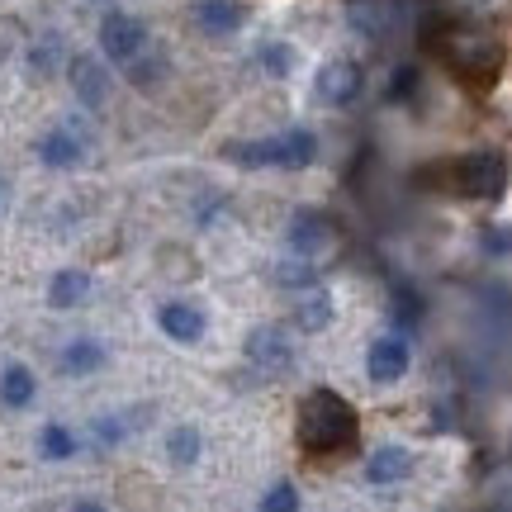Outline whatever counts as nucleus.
Segmentation results:
<instances>
[{
	"label": "nucleus",
	"mask_w": 512,
	"mask_h": 512,
	"mask_svg": "<svg viewBox=\"0 0 512 512\" xmlns=\"http://www.w3.org/2000/svg\"><path fill=\"white\" fill-rule=\"evenodd\" d=\"M332 318H337V304H332V294L328 290H299V304H294V323L304 332H323L332 328Z\"/></svg>",
	"instance_id": "14"
},
{
	"label": "nucleus",
	"mask_w": 512,
	"mask_h": 512,
	"mask_svg": "<svg viewBox=\"0 0 512 512\" xmlns=\"http://www.w3.org/2000/svg\"><path fill=\"white\" fill-rule=\"evenodd\" d=\"M128 76H133L138 86H157V81L166 76V62L162 57H152V53H143V57H133V62H128Z\"/></svg>",
	"instance_id": "23"
},
{
	"label": "nucleus",
	"mask_w": 512,
	"mask_h": 512,
	"mask_svg": "<svg viewBox=\"0 0 512 512\" xmlns=\"http://www.w3.org/2000/svg\"><path fill=\"white\" fill-rule=\"evenodd\" d=\"M408 470H413V456H408L403 446H380V451H370V460H366L370 484H399V479H408Z\"/></svg>",
	"instance_id": "15"
},
{
	"label": "nucleus",
	"mask_w": 512,
	"mask_h": 512,
	"mask_svg": "<svg viewBox=\"0 0 512 512\" xmlns=\"http://www.w3.org/2000/svg\"><path fill=\"white\" fill-rule=\"evenodd\" d=\"M408 361H413V351H408L403 337H380L366 356V370H370V380L375 384H394V380L408 375Z\"/></svg>",
	"instance_id": "11"
},
{
	"label": "nucleus",
	"mask_w": 512,
	"mask_h": 512,
	"mask_svg": "<svg viewBox=\"0 0 512 512\" xmlns=\"http://www.w3.org/2000/svg\"><path fill=\"white\" fill-rule=\"evenodd\" d=\"M361 86H366V76H361V67L351 57H332V62H323V72H318V100L332 105V110L351 105L361 95Z\"/></svg>",
	"instance_id": "7"
},
{
	"label": "nucleus",
	"mask_w": 512,
	"mask_h": 512,
	"mask_svg": "<svg viewBox=\"0 0 512 512\" xmlns=\"http://www.w3.org/2000/svg\"><path fill=\"white\" fill-rule=\"evenodd\" d=\"M261 67H266V76H290L294 72V48L290 43H261Z\"/></svg>",
	"instance_id": "22"
},
{
	"label": "nucleus",
	"mask_w": 512,
	"mask_h": 512,
	"mask_svg": "<svg viewBox=\"0 0 512 512\" xmlns=\"http://www.w3.org/2000/svg\"><path fill=\"white\" fill-rule=\"evenodd\" d=\"M413 91H418V67H399L389 81V100H408Z\"/></svg>",
	"instance_id": "25"
},
{
	"label": "nucleus",
	"mask_w": 512,
	"mask_h": 512,
	"mask_svg": "<svg viewBox=\"0 0 512 512\" xmlns=\"http://www.w3.org/2000/svg\"><path fill=\"white\" fill-rule=\"evenodd\" d=\"M86 294H91V275L86 271H57L53 285H48V304L53 309H76V304H86Z\"/></svg>",
	"instance_id": "17"
},
{
	"label": "nucleus",
	"mask_w": 512,
	"mask_h": 512,
	"mask_svg": "<svg viewBox=\"0 0 512 512\" xmlns=\"http://www.w3.org/2000/svg\"><path fill=\"white\" fill-rule=\"evenodd\" d=\"M223 157L238 166H280V171H304L318 157V138L309 128H290L275 138H256V143H228Z\"/></svg>",
	"instance_id": "3"
},
{
	"label": "nucleus",
	"mask_w": 512,
	"mask_h": 512,
	"mask_svg": "<svg viewBox=\"0 0 512 512\" xmlns=\"http://www.w3.org/2000/svg\"><path fill=\"white\" fill-rule=\"evenodd\" d=\"M299 441L313 456H332V451H347L356 441V413L342 394L332 389H313L304 408H299Z\"/></svg>",
	"instance_id": "2"
},
{
	"label": "nucleus",
	"mask_w": 512,
	"mask_h": 512,
	"mask_svg": "<svg viewBox=\"0 0 512 512\" xmlns=\"http://www.w3.org/2000/svg\"><path fill=\"white\" fill-rule=\"evenodd\" d=\"M413 185H432L460 200H498L508 185V162L498 152H465L451 162H432L413 171Z\"/></svg>",
	"instance_id": "1"
},
{
	"label": "nucleus",
	"mask_w": 512,
	"mask_h": 512,
	"mask_svg": "<svg viewBox=\"0 0 512 512\" xmlns=\"http://www.w3.org/2000/svg\"><path fill=\"white\" fill-rule=\"evenodd\" d=\"M261 512H299V489L294 484H275L271 494L261 498Z\"/></svg>",
	"instance_id": "24"
},
{
	"label": "nucleus",
	"mask_w": 512,
	"mask_h": 512,
	"mask_svg": "<svg viewBox=\"0 0 512 512\" xmlns=\"http://www.w3.org/2000/svg\"><path fill=\"white\" fill-rule=\"evenodd\" d=\"M34 370L29 366H5V375H0V403H5V408H29V403H34Z\"/></svg>",
	"instance_id": "18"
},
{
	"label": "nucleus",
	"mask_w": 512,
	"mask_h": 512,
	"mask_svg": "<svg viewBox=\"0 0 512 512\" xmlns=\"http://www.w3.org/2000/svg\"><path fill=\"white\" fill-rule=\"evenodd\" d=\"M105 361H110V351L95 337H76V342L62 347V370L67 375H95V370H105Z\"/></svg>",
	"instance_id": "16"
},
{
	"label": "nucleus",
	"mask_w": 512,
	"mask_h": 512,
	"mask_svg": "<svg viewBox=\"0 0 512 512\" xmlns=\"http://www.w3.org/2000/svg\"><path fill=\"white\" fill-rule=\"evenodd\" d=\"M72 512H105L100 503H91V498H81V503H72Z\"/></svg>",
	"instance_id": "27"
},
{
	"label": "nucleus",
	"mask_w": 512,
	"mask_h": 512,
	"mask_svg": "<svg viewBox=\"0 0 512 512\" xmlns=\"http://www.w3.org/2000/svg\"><path fill=\"white\" fill-rule=\"evenodd\" d=\"M275 285H285V290H313L318 275H313V266L304 261V256H294V261H285V266H275Z\"/></svg>",
	"instance_id": "21"
},
{
	"label": "nucleus",
	"mask_w": 512,
	"mask_h": 512,
	"mask_svg": "<svg viewBox=\"0 0 512 512\" xmlns=\"http://www.w3.org/2000/svg\"><path fill=\"white\" fill-rule=\"evenodd\" d=\"M242 351H247V361H252L256 370H266V375H285V370L294 366V342L280 323H261V328H252L247 332V342H242Z\"/></svg>",
	"instance_id": "6"
},
{
	"label": "nucleus",
	"mask_w": 512,
	"mask_h": 512,
	"mask_svg": "<svg viewBox=\"0 0 512 512\" xmlns=\"http://www.w3.org/2000/svg\"><path fill=\"white\" fill-rule=\"evenodd\" d=\"M195 24H200L209 38H228L242 29V5L238 0H200L195 5Z\"/></svg>",
	"instance_id": "13"
},
{
	"label": "nucleus",
	"mask_w": 512,
	"mask_h": 512,
	"mask_svg": "<svg viewBox=\"0 0 512 512\" xmlns=\"http://www.w3.org/2000/svg\"><path fill=\"white\" fill-rule=\"evenodd\" d=\"M100 53L110 57V62H133V57L147 53V24L138 15H124V10H114V15L100 19Z\"/></svg>",
	"instance_id": "5"
},
{
	"label": "nucleus",
	"mask_w": 512,
	"mask_h": 512,
	"mask_svg": "<svg viewBox=\"0 0 512 512\" xmlns=\"http://www.w3.org/2000/svg\"><path fill=\"white\" fill-rule=\"evenodd\" d=\"M67 81H72V91L81 105H91V110H100L105 100H110V72L100 67V57H72L67 62Z\"/></svg>",
	"instance_id": "8"
},
{
	"label": "nucleus",
	"mask_w": 512,
	"mask_h": 512,
	"mask_svg": "<svg viewBox=\"0 0 512 512\" xmlns=\"http://www.w3.org/2000/svg\"><path fill=\"white\" fill-rule=\"evenodd\" d=\"M38 157H43V166H53V171H67V166H76L86 157V138H81L76 128H53V133L38 143Z\"/></svg>",
	"instance_id": "12"
},
{
	"label": "nucleus",
	"mask_w": 512,
	"mask_h": 512,
	"mask_svg": "<svg viewBox=\"0 0 512 512\" xmlns=\"http://www.w3.org/2000/svg\"><path fill=\"white\" fill-rule=\"evenodd\" d=\"M351 29L366 34L370 43H384L399 29V5H389V0H351Z\"/></svg>",
	"instance_id": "10"
},
{
	"label": "nucleus",
	"mask_w": 512,
	"mask_h": 512,
	"mask_svg": "<svg viewBox=\"0 0 512 512\" xmlns=\"http://www.w3.org/2000/svg\"><path fill=\"white\" fill-rule=\"evenodd\" d=\"M157 328L171 337V342H181V347H195L204 337V313L195 304H185V299H166L162 309H157Z\"/></svg>",
	"instance_id": "9"
},
{
	"label": "nucleus",
	"mask_w": 512,
	"mask_h": 512,
	"mask_svg": "<svg viewBox=\"0 0 512 512\" xmlns=\"http://www.w3.org/2000/svg\"><path fill=\"white\" fill-rule=\"evenodd\" d=\"M285 242H290V256H304V261H318V256H328L342 233H337V223L328 214H318V209H299L285 228Z\"/></svg>",
	"instance_id": "4"
},
{
	"label": "nucleus",
	"mask_w": 512,
	"mask_h": 512,
	"mask_svg": "<svg viewBox=\"0 0 512 512\" xmlns=\"http://www.w3.org/2000/svg\"><path fill=\"white\" fill-rule=\"evenodd\" d=\"M38 451L48 460H67V456H76V437L62 427V422H48V427L38 432Z\"/></svg>",
	"instance_id": "20"
},
{
	"label": "nucleus",
	"mask_w": 512,
	"mask_h": 512,
	"mask_svg": "<svg viewBox=\"0 0 512 512\" xmlns=\"http://www.w3.org/2000/svg\"><path fill=\"white\" fill-rule=\"evenodd\" d=\"M95 437L105 441V446H119L124 441V418H100L95 422Z\"/></svg>",
	"instance_id": "26"
},
{
	"label": "nucleus",
	"mask_w": 512,
	"mask_h": 512,
	"mask_svg": "<svg viewBox=\"0 0 512 512\" xmlns=\"http://www.w3.org/2000/svg\"><path fill=\"white\" fill-rule=\"evenodd\" d=\"M204 451V441L195 427H171V437H166V456L176 460V465H195Z\"/></svg>",
	"instance_id": "19"
}]
</instances>
